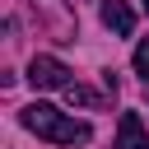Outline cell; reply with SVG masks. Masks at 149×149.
<instances>
[{
  "instance_id": "1",
  "label": "cell",
  "mask_w": 149,
  "mask_h": 149,
  "mask_svg": "<svg viewBox=\"0 0 149 149\" xmlns=\"http://www.w3.org/2000/svg\"><path fill=\"white\" fill-rule=\"evenodd\" d=\"M23 126H28L33 135L51 140V144H88V140H93V126H88V121H74V116L56 112L51 102H33V107H23Z\"/></svg>"
},
{
  "instance_id": "2",
  "label": "cell",
  "mask_w": 149,
  "mask_h": 149,
  "mask_svg": "<svg viewBox=\"0 0 149 149\" xmlns=\"http://www.w3.org/2000/svg\"><path fill=\"white\" fill-rule=\"evenodd\" d=\"M28 84L33 88H70L74 79H70V70L56 61V56H33V65H28Z\"/></svg>"
},
{
  "instance_id": "3",
  "label": "cell",
  "mask_w": 149,
  "mask_h": 149,
  "mask_svg": "<svg viewBox=\"0 0 149 149\" xmlns=\"http://www.w3.org/2000/svg\"><path fill=\"white\" fill-rule=\"evenodd\" d=\"M33 9H42V19L51 23L56 42H74V14L61 5V0H33Z\"/></svg>"
},
{
  "instance_id": "4",
  "label": "cell",
  "mask_w": 149,
  "mask_h": 149,
  "mask_svg": "<svg viewBox=\"0 0 149 149\" xmlns=\"http://www.w3.org/2000/svg\"><path fill=\"white\" fill-rule=\"evenodd\" d=\"M98 14H102V23H107L116 37H130V33H135V9H130L126 0H102Z\"/></svg>"
},
{
  "instance_id": "5",
  "label": "cell",
  "mask_w": 149,
  "mask_h": 149,
  "mask_svg": "<svg viewBox=\"0 0 149 149\" xmlns=\"http://www.w3.org/2000/svg\"><path fill=\"white\" fill-rule=\"evenodd\" d=\"M116 149H149V135H144L140 112H121V126H116Z\"/></svg>"
},
{
  "instance_id": "6",
  "label": "cell",
  "mask_w": 149,
  "mask_h": 149,
  "mask_svg": "<svg viewBox=\"0 0 149 149\" xmlns=\"http://www.w3.org/2000/svg\"><path fill=\"white\" fill-rule=\"evenodd\" d=\"M65 102H70V107H84V112H98L107 98H102V93H93L88 84H70V88H65Z\"/></svg>"
},
{
  "instance_id": "7",
  "label": "cell",
  "mask_w": 149,
  "mask_h": 149,
  "mask_svg": "<svg viewBox=\"0 0 149 149\" xmlns=\"http://www.w3.org/2000/svg\"><path fill=\"white\" fill-rule=\"evenodd\" d=\"M130 65H135V74H144V84H149V37L135 47V61H130Z\"/></svg>"
},
{
  "instance_id": "8",
  "label": "cell",
  "mask_w": 149,
  "mask_h": 149,
  "mask_svg": "<svg viewBox=\"0 0 149 149\" xmlns=\"http://www.w3.org/2000/svg\"><path fill=\"white\" fill-rule=\"evenodd\" d=\"M144 9H149V0H144Z\"/></svg>"
}]
</instances>
